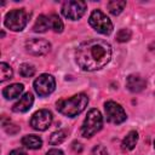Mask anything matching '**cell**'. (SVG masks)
<instances>
[{
	"label": "cell",
	"mask_w": 155,
	"mask_h": 155,
	"mask_svg": "<svg viewBox=\"0 0 155 155\" xmlns=\"http://www.w3.org/2000/svg\"><path fill=\"white\" fill-rule=\"evenodd\" d=\"M111 58V46L101 39L81 42L75 51V61L85 71L102 69Z\"/></svg>",
	"instance_id": "cell-1"
},
{
	"label": "cell",
	"mask_w": 155,
	"mask_h": 155,
	"mask_svg": "<svg viewBox=\"0 0 155 155\" xmlns=\"http://www.w3.org/2000/svg\"><path fill=\"white\" fill-rule=\"evenodd\" d=\"M88 104V97L85 93H78L70 98L67 99H59L57 102V110L68 116V117H74L82 113L85 108Z\"/></svg>",
	"instance_id": "cell-2"
},
{
	"label": "cell",
	"mask_w": 155,
	"mask_h": 155,
	"mask_svg": "<svg viewBox=\"0 0 155 155\" xmlns=\"http://www.w3.org/2000/svg\"><path fill=\"white\" fill-rule=\"evenodd\" d=\"M103 126V116L98 109H91L81 126V134L85 138H91L94 136Z\"/></svg>",
	"instance_id": "cell-3"
},
{
	"label": "cell",
	"mask_w": 155,
	"mask_h": 155,
	"mask_svg": "<svg viewBox=\"0 0 155 155\" xmlns=\"http://www.w3.org/2000/svg\"><path fill=\"white\" fill-rule=\"evenodd\" d=\"M27 23H28V13L24 8L11 10L5 16V25L13 31L23 30Z\"/></svg>",
	"instance_id": "cell-4"
},
{
	"label": "cell",
	"mask_w": 155,
	"mask_h": 155,
	"mask_svg": "<svg viewBox=\"0 0 155 155\" xmlns=\"http://www.w3.org/2000/svg\"><path fill=\"white\" fill-rule=\"evenodd\" d=\"M90 25L99 34L109 35L113 31V23L101 10H93L88 18Z\"/></svg>",
	"instance_id": "cell-5"
},
{
	"label": "cell",
	"mask_w": 155,
	"mask_h": 155,
	"mask_svg": "<svg viewBox=\"0 0 155 155\" xmlns=\"http://www.w3.org/2000/svg\"><path fill=\"white\" fill-rule=\"evenodd\" d=\"M86 2L81 0H69L65 1L62 6V13L65 18L71 19V21H78L80 19L85 12H86Z\"/></svg>",
	"instance_id": "cell-6"
},
{
	"label": "cell",
	"mask_w": 155,
	"mask_h": 155,
	"mask_svg": "<svg viewBox=\"0 0 155 155\" xmlns=\"http://www.w3.org/2000/svg\"><path fill=\"white\" fill-rule=\"evenodd\" d=\"M104 110H105L107 121L110 124H114V125L122 124L127 117L124 108L114 101H108L104 104Z\"/></svg>",
	"instance_id": "cell-7"
},
{
	"label": "cell",
	"mask_w": 155,
	"mask_h": 155,
	"mask_svg": "<svg viewBox=\"0 0 155 155\" xmlns=\"http://www.w3.org/2000/svg\"><path fill=\"white\" fill-rule=\"evenodd\" d=\"M56 88V80L50 74H41L34 81V90L40 97L51 94Z\"/></svg>",
	"instance_id": "cell-8"
},
{
	"label": "cell",
	"mask_w": 155,
	"mask_h": 155,
	"mask_svg": "<svg viewBox=\"0 0 155 155\" xmlns=\"http://www.w3.org/2000/svg\"><path fill=\"white\" fill-rule=\"evenodd\" d=\"M52 113L47 109H40L33 114L30 119V126L36 131H46L52 124Z\"/></svg>",
	"instance_id": "cell-9"
},
{
	"label": "cell",
	"mask_w": 155,
	"mask_h": 155,
	"mask_svg": "<svg viewBox=\"0 0 155 155\" xmlns=\"http://www.w3.org/2000/svg\"><path fill=\"white\" fill-rule=\"evenodd\" d=\"M25 50L33 56H44L50 52L51 44L45 39H29L25 41Z\"/></svg>",
	"instance_id": "cell-10"
},
{
	"label": "cell",
	"mask_w": 155,
	"mask_h": 155,
	"mask_svg": "<svg viewBox=\"0 0 155 155\" xmlns=\"http://www.w3.org/2000/svg\"><path fill=\"white\" fill-rule=\"evenodd\" d=\"M126 87L131 92L138 93V92H142L147 87V81L140 75H130L126 79Z\"/></svg>",
	"instance_id": "cell-11"
},
{
	"label": "cell",
	"mask_w": 155,
	"mask_h": 155,
	"mask_svg": "<svg viewBox=\"0 0 155 155\" xmlns=\"http://www.w3.org/2000/svg\"><path fill=\"white\" fill-rule=\"evenodd\" d=\"M33 103H34V97H33V94H31L30 92H27V93H24V94L13 104L12 110H13L15 113H25V111H28V110L31 108Z\"/></svg>",
	"instance_id": "cell-12"
},
{
	"label": "cell",
	"mask_w": 155,
	"mask_h": 155,
	"mask_svg": "<svg viewBox=\"0 0 155 155\" xmlns=\"http://www.w3.org/2000/svg\"><path fill=\"white\" fill-rule=\"evenodd\" d=\"M23 90H24V86L22 84H12V85L6 86L2 90V96L6 99H13V98L19 97Z\"/></svg>",
	"instance_id": "cell-13"
},
{
	"label": "cell",
	"mask_w": 155,
	"mask_h": 155,
	"mask_svg": "<svg viewBox=\"0 0 155 155\" xmlns=\"http://www.w3.org/2000/svg\"><path fill=\"white\" fill-rule=\"evenodd\" d=\"M137 142H138V132L137 131H130L126 134V137L124 138V140L121 143V148L124 151H130L136 147Z\"/></svg>",
	"instance_id": "cell-14"
},
{
	"label": "cell",
	"mask_w": 155,
	"mask_h": 155,
	"mask_svg": "<svg viewBox=\"0 0 155 155\" xmlns=\"http://www.w3.org/2000/svg\"><path fill=\"white\" fill-rule=\"evenodd\" d=\"M22 145H24L28 149H40L42 145V140L40 137L35 136V134H27L22 138Z\"/></svg>",
	"instance_id": "cell-15"
},
{
	"label": "cell",
	"mask_w": 155,
	"mask_h": 155,
	"mask_svg": "<svg viewBox=\"0 0 155 155\" xmlns=\"http://www.w3.org/2000/svg\"><path fill=\"white\" fill-rule=\"evenodd\" d=\"M51 28V22H50V18L48 16H45V15H40L35 23H34V27H33V30L35 33H45L47 29Z\"/></svg>",
	"instance_id": "cell-16"
},
{
	"label": "cell",
	"mask_w": 155,
	"mask_h": 155,
	"mask_svg": "<svg viewBox=\"0 0 155 155\" xmlns=\"http://www.w3.org/2000/svg\"><path fill=\"white\" fill-rule=\"evenodd\" d=\"M125 6H126V1L125 0H113V1H109L107 4V7H108L109 12L111 15H114V16L120 15L124 11Z\"/></svg>",
	"instance_id": "cell-17"
},
{
	"label": "cell",
	"mask_w": 155,
	"mask_h": 155,
	"mask_svg": "<svg viewBox=\"0 0 155 155\" xmlns=\"http://www.w3.org/2000/svg\"><path fill=\"white\" fill-rule=\"evenodd\" d=\"M65 138H67V130H58L50 136L48 142L51 145H59L65 140Z\"/></svg>",
	"instance_id": "cell-18"
},
{
	"label": "cell",
	"mask_w": 155,
	"mask_h": 155,
	"mask_svg": "<svg viewBox=\"0 0 155 155\" xmlns=\"http://www.w3.org/2000/svg\"><path fill=\"white\" fill-rule=\"evenodd\" d=\"M48 18H50V22H51V29H53L56 33H62L64 25H63L62 19L58 17V15L52 13V15L48 16Z\"/></svg>",
	"instance_id": "cell-19"
},
{
	"label": "cell",
	"mask_w": 155,
	"mask_h": 155,
	"mask_svg": "<svg viewBox=\"0 0 155 155\" xmlns=\"http://www.w3.org/2000/svg\"><path fill=\"white\" fill-rule=\"evenodd\" d=\"M12 75H13V71H12L11 67L4 62L0 63V81L5 82L6 80L12 79Z\"/></svg>",
	"instance_id": "cell-20"
},
{
	"label": "cell",
	"mask_w": 155,
	"mask_h": 155,
	"mask_svg": "<svg viewBox=\"0 0 155 155\" xmlns=\"http://www.w3.org/2000/svg\"><path fill=\"white\" fill-rule=\"evenodd\" d=\"M19 74L23 78H30L35 74V68H34V65H31L29 63H23L19 67Z\"/></svg>",
	"instance_id": "cell-21"
},
{
	"label": "cell",
	"mask_w": 155,
	"mask_h": 155,
	"mask_svg": "<svg viewBox=\"0 0 155 155\" xmlns=\"http://www.w3.org/2000/svg\"><path fill=\"white\" fill-rule=\"evenodd\" d=\"M131 36H132V33L127 28H122L116 33V40L119 42H126L131 39Z\"/></svg>",
	"instance_id": "cell-22"
},
{
	"label": "cell",
	"mask_w": 155,
	"mask_h": 155,
	"mask_svg": "<svg viewBox=\"0 0 155 155\" xmlns=\"http://www.w3.org/2000/svg\"><path fill=\"white\" fill-rule=\"evenodd\" d=\"M92 155H109V153L104 145L98 144L92 149Z\"/></svg>",
	"instance_id": "cell-23"
},
{
	"label": "cell",
	"mask_w": 155,
	"mask_h": 155,
	"mask_svg": "<svg viewBox=\"0 0 155 155\" xmlns=\"http://www.w3.org/2000/svg\"><path fill=\"white\" fill-rule=\"evenodd\" d=\"M46 155H64V153L61 149H51L47 151Z\"/></svg>",
	"instance_id": "cell-24"
},
{
	"label": "cell",
	"mask_w": 155,
	"mask_h": 155,
	"mask_svg": "<svg viewBox=\"0 0 155 155\" xmlns=\"http://www.w3.org/2000/svg\"><path fill=\"white\" fill-rule=\"evenodd\" d=\"M8 155H27V153L24 150H22V149H15V150L10 151Z\"/></svg>",
	"instance_id": "cell-25"
},
{
	"label": "cell",
	"mask_w": 155,
	"mask_h": 155,
	"mask_svg": "<svg viewBox=\"0 0 155 155\" xmlns=\"http://www.w3.org/2000/svg\"><path fill=\"white\" fill-rule=\"evenodd\" d=\"M154 147H155V143H154Z\"/></svg>",
	"instance_id": "cell-26"
}]
</instances>
